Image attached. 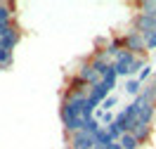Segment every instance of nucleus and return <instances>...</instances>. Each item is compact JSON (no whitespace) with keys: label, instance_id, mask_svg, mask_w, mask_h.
<instances>
[{"label":"nucleus","instance_id":"6e6552de","mask_svg":"<svg viewBox=\"0 0 156 149\" xmlns=\"http://www.w3.org/2000/svg\"><path fill=\"white\" fill-rule=\"evenodd\" d=\"M140 95L156 107V83H154V80H147L144 85H142V92H140Z\"/></svg>","mask_w":156,"mask_h":149},{"label":"nucleus","instance_id":"f3484780","mask_svg":"<svg viewBox=\"0 0 156 149\" xmlns=\"http://www.w3.org/2000/svg\"><path fill=\"white\" fill-rule=\"evenodd\" d=\"M142 38H144V48H147V50H156V31L144 33Z\"/></svg>","mask_w":156,"mask_h":149},{"label":"nucleus","instance_id":"2eb2a0df","mask_svg":"<svg viewBox=\"0 0 156 149\" xmlns=\"http://www.w3.org/2000/svg\"><path fill=\"white\" fill-rule=\"evenodd\" d=\"M104 130H107V133H109V137L114 140V142H118V140L123 137V130L118 128L116 123H111V126H107V128H104Z\"/></svg>","mask_w":156,"mask_h":149},{"label":"nucleus","instance_id":"9d476101","mask_svg":"<svg viewBox=\"0 0 156 149\" xmlns=\"http://www.w3.org/2000/svg\"><path fill=\"white\" fill-rule=\"evenodd\" d=\"M118 144H121L123 149H142V144L137 142V137L130 135V133H123V137L118 140Z\"/></svg>","mask_w":156,"mask_h":149},{"label":"nucleus","instance_id":"1a4fd4ad","mask_svg":"<svg viewBox=\"0 0 156 149\" xmlns=\"http://www.w3.org/2000/svg\"><path fill=\"white\" fill-rule=\"evenodd\" d=\"M135 7L140 10V14L156 17V0H142V2H135Z\"/></svg>","mask_w":156,"mask_h":149},{"label":"nucleus","instance_id":"39448f33","mask_svg":"<svg viewBox=\"0 0 156 149\" xmlns=\"http://www.w3.org/2000/svg\"><path fill=\"white\" fill-rule=\"evenodd\" d=\"M133 62H135V55H133V52H128V50H123L116 59H114L116 76H126V78H130V66H133Z\"/></svg>","mask_w":156,"mask_h":149},{"label":"nucleus","instance_id":"9b49d317","mask_svg":"<svg viewBox=\"0 0 156 149\" xmlns=\"http://www.w3.org/2000/svg\"><path fill=\"white\" fill-rule=\"evenodd\" d=\"M12 19H14V5L0 0V24L2 21H12Z\"/></svg>","mask_w":156,"mask_h":149},{"label":"nucleus","instance_id":"f8f14e48","mask_svg":"<svg viewBox=\"0 0 156 149\" xmlns=\"http://www.w3.org/2000/svg\"><path fill=\"white\" fill-rule=\"evenodd\" d=\"M126 92H128L133 99L140 97V92H142V83H140L137 78H128V83H126Z\"/></svg>","mask_w":156,"mask_h":149},{"label":"nucleus","instance_id":"20e7f679","mask_svg":"<svg viewBox=\"0 0 156 149\" xmlns=\"http://www.w3.org/2000/svg\"><path fill=\"white\" fill-rule=\"evenodd\" d=\"M123 38H126V50L128 52H133L135 57H144V38H142V33H137V31H128L123 33Z\"/></svg>","mask_w":156,"mask_h":149},{"label":"nucleus","instance_id":"0eeeda50","mask_svg":"<svg viewBox=\"0 0 156 149\" xmlns=\"http://www.w3.org/2000/svg\"><path fill=\"white\" fill-rule=\"evenodd\" d=\"M130 135H135L137 142L144 147V144H149V140H151V126H149V123H142V121H135V123L130 126Z\"/></svg>","mask_w":156,"mask_h":149},{"label":"nucleus","instance_id":"4468645a","mask_svg":"<svg viewBox=\"0 0 156 149\" xmlns=\"http://www.w3.org/2000/svg\"><path fill=\"white\" fill-rule=\"evenodd\" d=\"M151 78H154V69H151V66L147 64L144 69H142V71H140V73H137V80H140V83L144 85L147 80H151Z\"/></svg>","mask_w":156,"mask_h":149},{"label":"nucleus","instance_id":"dca6fc26","mask_svg":"<svg viewBox=\"0 0 156 149\" xmlns=\"http://www.w3.org/2000/svg\"><path fill=\"white\" fill-rule=\"evenodd\" d=\"M116 104H118V97H116V95H109V97L104 99L102 104H99V109H104V111H114V107H116Z\"/></svg>","mask_w":156,"mask_h":149},{"label":"nucleus","instance_id":"a211bd4d","mask_svg":"<svg viewBox=\"0 0 156 149\" xmlns=\"http://www.w3.org/2000/svg\"><path fill=\"white\" fill-rule=\"evenodd\" d=\"M151 80H154V83H156V71H154V78H151Z\"/></svg>","mask_w":156,"mask_h":149},{"label":"nucleus","instance_id":"f03ea898","mask_svg":"<svg viewBox=\"0 0 156 149\" xmlns=\"http://www.w3.org/2000/svg\"><path fill=\"white\" fill-rule=\"evenodd\" d=\"M64 142H66L69 149H92L95 147V137H92L90 133H85V130L73 133V135L64 133Z\"/></svg>","mask_w":156,"mask_h":149},{"label":"nucleus","instance_id":"423d86ee","mask_svg":"<svg viewBox=\"0 0 156 149\" xmlns=\"http://www.w3.org/2000/svg\"><path fill=\"white\" fill-rule=\"evenodd\" d=\"M133 31H137V33H151V31H156V17H147V14H140L137 12L135 17H133Z\"/></svg>","mask_w":156,"mask_h":149},{"label":"nucleus","instance_id":"f257e3e1","mask_svg":"<svg viewBox=\"0 0 156 149\" xmlns=\"http://www.w3.org/2000/svg\"><path fill=\"white\" fill-rule=\"evenodd\" d=\"M116 73H111V76H107V78H102L97 83V85H92L90 88V95H88V102L97 109L99 104L104 102V99L109 97V95H114V88H116Z\"/></svg>","mask_w":156,"mask_h":149},{"label":"nucleus","instance_id":"ddd939ff","mask_svg":"<svg viewBox=\"0 0 156 149\" xmlns=\"http://www.w3.org/2000/svg\"><path fill=\"white\" fill-rule=\"evenodd\" d=\"M111 142H114V140L109 137V133H107L104 128L95 135V144H97V147H102V149H109V144H111Z\"/></svg>","mask_w":156,"mask_h":149},{"label":"nucleus","instance_id":"7ed1b4c3","mask_svg":"<svg viewBox=\"0 0 156 149\" xmlns=\"http://www.w3.org/2000/svg\"><path fill=\"white\" fill-rule=\"evenodd\" d=\"M73 73H76L78 78H83L90 88H92V85H97L99 80H102V78L97 76V71H95V64L90 62V57H85V59L78 62V66H76V71H73Z\"/></svg>","mask_w":156,"mask_h":149}]
</instances>
